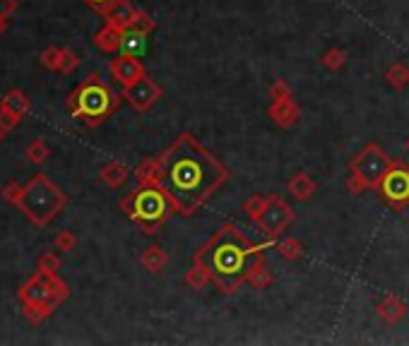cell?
Returning <instances> with one entry per match:
<instances>
[{
	"instance_id": "17",
	"label": "cell",
	"mask_w": 409,
	"mask_h": 346,
	"mask_svg": "<svg viewBox=\"0 0 409 346\" xmlns=\"http://www.w3.org/2000/svg\"><path fill=\"white\" fill-rule=\"evenodd\" d=\"M140 262H143V267L149 272V274H162V272L167 270V265H169V255H167V250H164L162 246L152 243V246H147L143 250Z\"/></svg>"
},
{
	"instance_id": "41",
	"label": "cell",
	"mask_w": 409,
	"mask_h": 346,
	"mask_svg": "<svg viewBox=\"0 0 409 346\" xmlns=\"http://www.w3.org/2000/svg\"><path fill=\"white\" fill-rule=\"evenodd\" d=\"M405 147H407V149H409V138H407V140H405Z\"/></svg>"
},
{
	"instance_id": "16",
	"label": "cell",
	"mask_w": 409,
	"mask_h": 346,
	"mask_svg": "<svg viewBox=\"0 0 409 346\" xmlns=\"http://www.w3.org/2000/svg\"><path fill=\"white\" fill-rule=\"evenodd\" d=\"M286 190H289L291 197L299 199V202H308V199L318 193V183L306 171H296L289 178V183H286Z\"/></svg>"
},
{
	"instance_id": "30",
	"label": "cell",
	"mask_w": 409,
	"mask_h": 346,
	"mask_svg": "<svg viewBox=\"0 0 409 346\" xmlns=\"http://www.w3.org/2000/svg\"><path fill=\"white\" fill-rule=\"evenodd\" d=\"M61 53H63V48L48 46V48H43V51H41L39 61H41V65L46 67V70H56L58 72V65H61Z\"/></svg>"
},
{
	"instance_id": "1",
	"label": "cell",
	"mask_w": 409,
	"mask_h": 346,
	"mask_svg": "<svg viewBox=\"0 0 409 346\" xmlns=\"http://www.w3.org/2000/svg\"><path fill=\"white\" fill-rule=\"evenodd\" d=\"M159 185L171 197L176 214L186 219L202 209L229 180V169L191 133L178 135L159 154Z\"/></svg>"
},
{
	"instance_id": "38",
	"label": "cell",
	"mask_w": 409,
	"mask_h": 346,
	"mask_svg": "<svg viewBox=\"0 0 409 346\" xmlns=\"http://www.w3.org/2000/svg\"><path fill=\"white\" fill-rule=\"evenodd\" d=\"M87 3H90V5H92V8H94V10H101V8H104L106 3H111V0H87Z\"/></svg>"
},
{
	"instance_id": "24",
	"label": "cell",
	"mask_w": 409,
	"mask_h": 346,
	"mask_svg": "<svg viewBox=\"0 0 409 346\" xmlns=\"http://www.w3.org/2000/svg\"><path fill=\"white\" fill-rule=\"evenodd\" d=\"M265 207H267V197H265V195H251V197L243 199L241 212L246 214L251 221H258V219L262 217V212H265Z\"/></svg>"
},
{
	"instance_id": "29",
	"label": "cell",
	"mask_w": 409,
	"mask_h": 346,
	"mask_svg": "<svg viewBox=\"0 0 409 346\" xmlns=\"http://www.w3.org/2000/svg\"><path fill=\"white\" fill-rule=\"evenodd\" d=\"M61 257L56 252H41L36 260V270L39 272H46V274H58L61 272Z\"/></svg>"
},
{
	"instance_id": "35",
	"label": "cell",
	"mask_w": 409,
	"mask_h": 346,
	"mask_svg": "<svg viewBox=\"0 0 409 346\" xmlns=\"http://www.w3.org/2000/svg\"><path fill=\"white\" fill-rule=\"evenodd\" d=\"M22 313H24V318H27V323H32V325H41L43 320L48 318L43 310H39V308H32V305H22Z\"/></svg>"
},
{
	"instance_id": "10",
	"label": "cell",
	"mask_w": 409,
	"mask_h": 346,
	"mask_svg": "<svg viewBox=\"0 0 409 346\" xmlns=\"http://www.w3.org/2000/svg\"><path fill=\"white\" fill-rule=\"evenodd\" d=\"M162 94H164V89L157 85V80H152L149 75L140 77L138 82L123 87V91H120V96H123L138 113H147L149 109H154V104L162 99Z\"/></svg>"
},
{
	"instance_id": "28",
	"label": "cell",
	"mask_w": 409,
	"mask_h": 346,
	"mask_svg": "<svg viewBox=\"0 0 409 346\" xmlns=\"http://www.w3.org/2000/svg\"><path fill=\"white\" fill-rule=\"evenodd\" d=\"M130 29L138 34H143V36H147V34H152L154 29H157V22L152 19V14L145 12V10H138V14H135L133 24H130Z\"/></svg>"
},
{
	"instance_id": "36",
	"label": "cell",
	"mask_w": 409,
	"mask_h": 346,
	"mask_svg": "<svg viewBox=\"0 0 409 346\" xmlns=\"http://www.w3.org/2000/svg\"><path fill=\"white\" fill-rule=\"evenodd\" d=\"M22 123V118H17V116H12L10 111L0 109V128L5 130V133H10L12 128H17V125Z\"/></svg>"
},
{
	"instance_id": "20",
	"label": "cell",
	"mask_w": 409,
	"mask_h": 346,
	"mask_svg": "<svg viewBox=\"0 0 409 346\" xmlns=\"http://www.w3.org/2000/svg\"><path fill=\"white\" fill-rule=\"evenodd\" d=\"M135 180L138 185H159V175H162V164H159V157H149L135 169Z\"/></svg>"
},
{
	"instance_id": "21",
	"label": "cell",
	"mask_w": 409,
	"mask_h": 346,
	"mask_svg": "<svg viewBox=\"0 0 409 346\" xmlns=\"http://www.w3.org/2000/svg\"><path fill=\"white\" fill-rule=\"evenodd\" d=\"M207 284H212V277L204 270V265L193 260V267L183 274V286H188L191 291H202Z\"/></svg>"
},
{
	"instance_id": "13",
	"label": "cell",
	"mask_w": 409,
	"mask_h": 346,
	"mask_svg": "<svg viewBox=\"0 0 409 346\" xmlns=\"http://www.w3.org/2000/svg\"><path fill=\"white\" fill-rule=\"evenodd\" d=\"M99 12H101V17L106 19V24H114V27H118V29H130L138 10H135L133 3H128V0H111Z\"/></svg>"
},
{
	"instance_id": "11",
	"label": "cell",
	"mask_w": 409,
	"mask_h": 346,
	"mask_svg": "<svg viewBox=\"0 0 409 346\" xmlns=\"http://www.w3.org/2000/svg\"><path fill=\"white\" fill-rule=\"evenodd\" d=\"M109 72H111V77H114V80L118 82L120 87L133 85V82H138L140 77L147 75L143 61H140L135 53H125V51L118 53V56H116L114 61L109 63Z\"/></svg>"
},
{
	"instance_id": "22",
	"label": "cell",
	"mask_w": 409,
	"mask_h": 346,
	"mask_svg": "<svg viewBox=\"0 0 409 346\" xmlns=\"http://www.w3.org/2000/svg\"><path fill=\"white\" fill-rule=\"evenodd\" d=\"M383 77H386V82L395 91H402L409 85V65H407V63H400V61L392 63V65L388 67L386 75H383Z\"/></svg>"
},
{
	"instance_id": "31",
	"label": "cell",
	"mask_w": 409,
	"mask_h": 346,
	"mask_svg": "<svg viewBox=\"0 0 409 346\" xmlns=\"http://www.w3.org/2000/svg\"><path fill=\"white\" fill-rule=\"evenodd\" d=\"M77 65H80V56H77L75 51H70V48H63L58 72H63V75H70V72L77 70Z\"/></svg>"
},
{
	"instance_id": "23",
	"label": "cell",
	"mask_w": 409,
	"mask_h": 346,
	"mask_svg": "<svg viewBox=\"0 0 409 346\" xmlns=\"http://www.w3.org/2000/svg\"><path fill=\"white\" fill-rule=\"evenodd\" d=\"M275 250L280 252V257L286 262H296L304 257V246H301V241H296V238H291V236L282 238V241L275 246Z\"/></svg>"
},
{
	"instance_id": "4",
	"label": "cell",
	"mask_w": 409,
	"mask_h": 346,
	"mask_svg": "<svg viewBox=\"0 0 409 346\" xmlns=\"http://www.w3.org/2000/svg\"><path fill=\"white\" fill-rule=\"evenodd\" d=\"M120 209L145 236H154L176 214V207L162 185H138L120 197Z\"/></svg>"
},
{
	"instance_id": "3",
	"label": "cell",
	"mask_w": 409,
	"mask_h": 346,
	"mask_svg": "<svg viewBox=\"0 0 409 346\" xmlns=\"http://www.w3.org/2000/svg\"><path fill=\"white\" fill-rule=\"evenodd\" d=\"M123 96L116 94L111 89V85H106L101 80V75L92 72L87 80H82L75 89L67 94V111L72 118L82 120L87 128H99L106 118L116 113V109L120 106Z\"/></svg>"
},
{
	"instance_id": "33",
	"label": "cell",
	"mask_w": 409,
	"mask_h": 346,
	"mask_svg": "<svg viewBox=\"0 0 409 346\" xmlns=\"http://www.w3.org/2000/svg\"><path fill=\"white\" fill-rule=\"evenodd\" d=\"M75 246H77V236L72 231H61L56 236V248L61 252H70V250H75Z\"/></svg>"
},
{
	"instance_id": "39",
	"label": "cell",
	"mask_w": 409,
	"mask_h": 346,
	"mask_svg": "<svg viewBox=\"0 0 409 346\" xmlns=\"http://www.w3.org/2000/svg\"><path fill=\"white\" fill-rule=\"evenodd\" d=\"M5 24H8V22H5V19H0V34L5 32Z\"/></svg>"
},
{
	"instance_id": "15",
	"label": "cell",
	"mask_w": 409,
	"mask_h": 346,
	"mask_svg": "<svg viewBox=\"0 0 409 346\" xmlns=\"http://www.w3.org/2000/svg\"><path fill=\"white\" fill-rule=\"evenodd\" d=\"M123 39H125V29H118V27H114V24H104V27L94 34L96 48L104 53L123 51Z\"/></svg>"
},
{
	"instance_id": "6",
	"label": "cell",
	"mask_w": 409,
	"mask_h": 346,
	"mask_svg": "<svg viewBox=\"0 0 409 346\" xmlns=\"http://www.w3.org/2000/svg\"><path fill=\"white\" fill-rule=\"evenodd\" d=\"M390 164L392 159L388 157V152L381 144L368 142L347 164V190L352 195H361L364 190H378Z\"/></svg>"
},
{
	"instance_id": "2",
	"label": "cell",
	"mask_w": 409,
	"mask_h": 346,
	"mask_svg": "<svg viewBox=\"0 0 409 346\" xmlns=\"http://www.w3.org/2000/svg\"><path fill=\"white\" fill-rule=\"evenodd\" d=\"M193 260L204 265L212 284L224 296H231L241 289V284H246L253 267L265 262V246L253 243L236 224L229 221L193 252Z\"/></svg>"
},
{
	"instance_id": "26",
	"label": "cell",
	"mask_w": 409,
	"mask_h": 346,
	"mask_svg": "<svg viewBox=\"0 0 409 346\" xmlns=\"http://www.w3.org/2000/svg\"><path fill=\"white\" fill-rule=\"evenodd\" d=\"M24 154H27L29 164H34V166H41V164L46 162L48 157H51V149H48V144L43 142V140H34Z\"/></svg>"
},
{
	"instance_id": "14",
	"label": "cell",
	"mask_w": 409,
	"mask_h": 346,
	"mask_svg": "<svg viewBox=\"0 0 409 346\" xmlns=\"http://www.w3.org/2000/svg\"><path fill=\"white\" fill-rule=\"evenodd\" d=\"M376 315L386 325H397L407 315V303L397 294H388L386 299L376 303Z\"/></svg>"
},
{
	"instance_id": "32",
	"label": "cell",
	"mask_w": 409,
	"mask_h": 346,
	"mask_svg": "<svg viewBox=\"0 0 409 346\" xmlns=\"http://www.w3.org/2000/svg\"><path fill=\"white\" fill-rule=\"evenodd\" d=\"M22 188H24V185H19V183H14V180H10L8 185H3V199L8 204H12V207H17L19 197H22Z\"/></svg>"
},
{
	"instance_id": "7",
	"label": "cell",
	"mask_w": 409,
	"mask_h": 346,
	"mask_svg": "<svg viewBox=\"0 0 409 346\" xmlns=\"http://www.w3.org/2000/svg\"><path fill=\"white\" fill-rule=\"evenodd\" d=\"M17 296L22 305H32V308H39L46 315H51L70 296V289L58 274H46V272L36 270L19 286Z\"/></svg>"
},
{
	"instance_id": "27",
	"label": "cell",
	"mask_w": 409,
	"mask_h": 346,
	"mask_svg": "<svg viewBox=\"0 0 409 346\" xmlns=\"http://www.w3.org/2000/svg\"><path fill=\"white\" fill-rule=\"evenodd\" d=\"M320 63H323V67H328V70L337 72L344 67V63H347V53H344V48H330V51H325L323 56H320Z\"/></svg>"
},
{
	"instance_id": "37",
	"label": "cell",
	"mask_w": 409,
	"mask_h": 346,
	"mask_svg": "<svg viewBox=\"0 0 409 346\" xmlns=\"http://www.w3.org/2000/svg\"><path fill=\"white\" fill-rule=\"evenodd\" d=\"M14 10H17V0H0V19L8 22Z\"/></svg>"
},
{
	"instance_id": "40",
	"label": "cell",
	"mask_w": 409,
	"mask_h": 346,
	"mask_svg": "<svg viewBox=\"0 0 409 346\" xmlns=\"http://www.w3.org/2000/svg\"><path fill=\"white\" fill-rule=\"evenodd\" d=\"M3 140H5V130L0 128V144H3Z\"/></svg>"
},
{
	"instance_id": "5",
	"label": "cell",
	"mask_w": 409,
	"mask_h": 346,
	"mask_svg": "<svg viewBox=\"0 0 409 346\" xmlns=\"http://www.w3.org/2000/svg\"><path fill=\"white\" fill-rule=\"evenodd\" d=\"M65 204L67 195L46 173H34L32 180L24 183L17 209L34 226H48L65 209Z\"/></svg>"
},
{
	"instance_id": "25",
	"label": "cell",
	"mask_w": 409,
	"mask_h": 346,
	"mask_svg": "<svg viewBox=\"0 0 409 346\" xmlns=\"http://www.w3.org/2000/svg\"><path fill=\"white\" fill-rule=\"evenodd\" d=\"M272 281H275V277H272V272L265 270V262H262V265L253 267V272L248 274L246 284H251L255 291H262V289H267V286H270Z\"/></svg>"
},
{
	"instance_id": "8",
	"label": "cell",
	"mask_w": 409,
	"mask_h": 346,
	"mask_svg": "<svg viewBox=\"0 0 409 346\" xmlns=\"http://www.w3.org/2000/svg\"><path fill=\"white\" fill-rule=\"evenodd\" d=\"M378 195L381 199L395 212H405L409 207V164L392 159L390 169L383 175L381 185H378Z\"/></svg>"
},
{
	"instance_id": "19",
	"label": "cell",
	"mask_w": 409,
	"mask_h": 346,
	"mask_svg": "<svg viewBox=\"0 0 409 346\" xmlns=\"http://www.w3.org/2000/svg\"><path fill=\"white\" fill-rule=\"evenodd\" d=\"M99 178H101V183H104L106 188L118 190V188H123L125 180L130 178V171H128V166H125V164H120V162H109V164H106V166L99 171Z\"/></svg>"
},
{
	"instance_id": "12",
	"label": "cell",
	"mask_w": 409,
	"mask_h": 346,
	"mask_svg": "<svg viewBox=\"0 0 409 346\" xmlns=\"http://www.w3.org/2000/svg\"><path fill=\"white\" fill-rule=\"evenodd\" d=\"M267 118L282 130H289L299 123L301 118V106L294 99H272L267 106Z\"/></svg>"
},
{
	"instance_id": "9",
	"label": "cell",
	"mask_w": 409,
	"mask_h": 346,
	"mask_svg": "<svg viewBox=\"0 0 409 346\" xmlns=\"http://www.w3.org/2000/svg\"><path fill=\"white\" fill-rule=\"evenodd\" d=\"M296 212L280 197V195H267V207L262 212V217L258 219V226L267 238H277L280 233H284L286 228L294 224Z\"/></svg>"
},
{
	"instance_id": "18",
	"label": "cell",
	"mask_w": 409,
	"mask_h": 346,
	"mask_svg": "<svg viewBox=\"0 0 409 346\" xmlns=\"http://www.w3.org/2000/svg\"><path fill=\"white\" fill-rule=\"evenodd\" d=\"M0 109L10 111V113L17 116V118H24V116L29 113V109H32V99H29L22 89H10L8 94L0 99Z\"/></svg>"
},
{
	"instance_id": "34",
	"label": "cell",
	"mask_w": 409,
	"mask_h": 346,
	"mask_svg": "<svg viewBox=\"0 0 409 346\" xmlns=\"http://www.w3.org/2000/svg\"><path fill=\"white\" fill-rule=\"evenodd\" d=\"M270 99H291V87L284 80H275L270 85Z\"/></svg>"
}]
</instances>
